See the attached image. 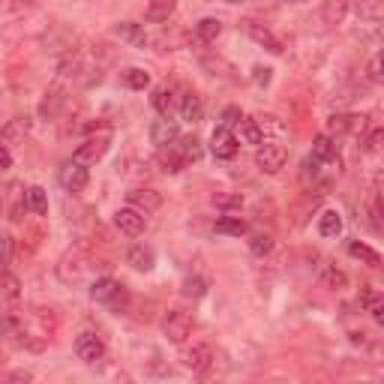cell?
<instances>
[{"mask_svg": "<svg viewBox=\"0 0 384 384\" xmlns=\"http://www.w3.org/2000/svg\"><path fill=\"white\" fill-rule=\"evenodd\" d=\"M90 301L103 303V306H108L111 312H118V316H120V312L130 309V291H126V286H120L118 279L105 276V279H96V282H93Z\"/></svg>", "mask_w": 384, "mask_h": 384, "instance_id": "obj_1", "label": "cell"}, {"mask_svg": "<svg viewBox=\"0 0 384 384\" xmlns=\"http://www.w3.org/2000/svg\"><path fill=\"white\" fill-rule=\"evenodd\" d=\"M192 327H195V321H192L190 312H183V309H172V312L165 316V321H162V333L168 336V343L183 346V343L190 339Z\"/></svg>", "mask_w": 384, "mask_h": 384, "instance_id": "obj_2", "label": "cell"}, {"mask_svg": "<svg viewBox=\"0 0 384 384\" xmlns=\"http://www.w3.org/2000/svg\"><path fill=\"white\" fill-rule=\"evenodd\" d=\"M108 147H111V135H108V133L90 135V138H84L81 145L76 147L73 160L81 162V165H93V162H99V160H103V156L108 153Z\"/></svg>", "mask_w": 384, "mask_h": 384, "instance_id": "obj_3", "label": "cell"}, {"mask_svg": "<svg viewBox=\"0 0 384 384\" xmlns=\"http://www.w3.org/2000/svg\"><path fill=\"white\" fill-rule=\"evenodd\" d=\"M286 162H289L286 145H264L255 153V165H259V172H264V175H279L282 168H286Z\"/></svg>", "mask_w": 384, "mask_h": 384, "instance_id": "obj_4", "label": "cell"}, {"mask_svg": "<svg viewBox=\"0 0 384 384\" xmlns=\"http://www.w3.org/2000/svg\"><path fill=\"white\" fill-rule=\"evenodd\" d=\"M76 354H78V360L88 363V366L99 363V360L105 358V343H103V336L93 333V331L78 333V336H76Z\"/></svg>", "mask_w": 384, "mask_h": 384, "instance_id": "obj_5", "label": "cell"}, {"mask_svg": "<svg viewBox=\"0 0 384 384\" xmlns=\"http://www.w3.org/2000/svg\"><path fill=\"white\" fill-rule=\"evenodd\" d=\"M88 255H84V249H69L63 259L58 261V276L63 282H81L84 274H88Z\"/></svg>", "mask_w": 384, "mask_h": 384, "instance_id": "obj_6", "label": "cell"}, {"mask_svg": "<svg viewBox=\"0 0 384 384\" xmlns=\"http://www.w3.org/2000/svg\"><path fill=\"white\" fill-rule=\"evenodd\" d=\"M210 150L217 160H234L237 150H240V141H237L234 130H229V126H217L210 135Z\"/></svg>", "mask_w": 384, "mask_h": 384, "instance_id": "obj_7", "label": "cell"}, {"mask_svg": "<svg viewBox=\"0 0 384 384\" xmlns=\"http://www.w3.org/2000/svg\"><path fill=\"white\" fill-rule=\"evenodd\" d=\"M126 202H130V207L141 210V213L147 217V213H153V210L162 207V192H156V190H150V187H135V190L126 192Z\"/></svg>", "mask_w": 384, "mask_h": 384, "instance_id": "obj_8", "label": "cell"}, {"mask_svg": "<svg viewBox=\"0 0 384 384\" xmlns=\"http://www.w3.org/2000/svg\"><path fill=\"white\" fill-rule=\"evenodd\" d=\"M115 225L120 229V234L126 237H138V234H145V213L135 210V207H120L115 213Z\"/></svg>", "mask_w": 384, "mask_h": 384, "instance_id": "obj_9", "label": "cell"}, {"mask_svg": "<svg viewBox=\"0 0 384 384\" xmlns=\"http://www.w3.org/2000/svg\"><path fill=\"white\" fill-rule=\"evenodd\" d=\"M88 180H90L88 165H81V162H76V160H69V162L63 165L61 183L66 187V192H84V190H88Z\"/></svg>", "mask_w": 384, "mask_h": 384, "instance_id": "obj_10", "label": "cell"}, {"mask_svg": "<svg viewBox=\"0 0 384 384\" xmlns=\"http://www.w3.org/2000/svg\"><path fill=\"white\" fill-rule=\"evenodd\" d=\"M180 363L187 369H192V373H204V369L213 363V348L207 343H195L190 348H183Z\"/></svg>", "mask_w": 384, "mask_h": 384, "instance_id": "obj_11", "label": "cell"}, {"mask_svg": "<svg viewBox=\"0 0 384 384\" xmlns=\"http://www.w3.org/2000/svg\"><path fill=\"white\" fill-rule=\"evenodd\" d=\"M180 138V130H177V123L172 118H160V120H153L150 126V141L156 147H168V145H175V141Z\"/></svg>", "mask_w": 384, "mask_h": 384, "instance_id": "obj_12", "label": "cell"}, {"mask_svg": "<svg viewBox=\"0 0 384 384\" xmlns=\"http://www.w3.org/2000/svg\"><path fill=\"white\" fill-rule=\"evenodd\" d=\"M369 118L366 115H331V120H327V130H331L333 135H346V133H363Z\"/></svg>", "mask_w": 384, "mask_h": 384, "instance_id": "obj_13", "label": "cell"}, {"mask_svg": "<svg viewBox=\"0 0 384 384\" xmlns=\"http://www.w3.org/2000/svg\"><path fill=\"white\" fill-rule=\"evenodd\" d=\"M247 33L259 42V46H264L270 54H282L286 51V46H282V39L270 31V27H264V24H259V21H247Z\"/></svg>", "mask_w": 384, "mask_h": 384, "instance_id": "obj_14", "label": "cell"}, {"mask_svg": "<svg viewBox=\"0 0 384 384\" xmlns=\"http://www.w3.org/2000/svg\"><path fill=\"white\" fill-rule=\"evenodd\" d=\"M348 6H351V0H321V19L324 24H343L346 16H348Z\"/></svg>", "mask_w": 384, "mask_h": 384, "instance_id": "obj_15", "label": "cell"}, {"mask_svg": "<svg viewBox=\"0 0 384 384\" xmlns=\"http://www.w3.org/2000/svg\"><path fill=\"white\" fill-rule=\"evenodd\" d=\"M180 118L187 123H202L204 120V103L198 93H183L180 99Z\"/></svg>", "mask_w": 384, "mask_h": 384, "instance_id": "obj_16", "label": "cell"}, {"mask_svg": "<svg viewBox=\"0 0 384 384\" xmlns=\"http://www.w3.org/2000/svg\"><path fill=\"white\" fill-rule=\"evenodd\" d=\"M175 9H177V0H150L147 9H145V19L150 24H162L175 16Z\"/></svg>", "mask_w": 384, "mask_h": 384, "instance_id": "obj_17", "label": "cell"}, {"mask_svg": "<svg viewBox=\"0 0 384 384\" xmlns=\"http://www.w3.org/2000/svg\"><path fill=\"white\" fill-rule=\"evenodd\" d=\"M126 261H130L135 270H141V274H147V270H153V264H156V255H153L150 247L138 244V247H133L130 252H126Z\"/></svg>", "mask_w": 384, "mask_h": 384, "instance_id": "obj_18", "label": "cell"}, {"mask_svg": "<svg viewBox=\"0 0 384 384\" xmlns=\"http://www.w3.org/2000/svg\"><path fill=\"white\" fill-rule=\"evenodd\" d=\"M175 150L180 153V160L183 162H187V165H192V162H198V160H202V141H198L195 135H187V138H177L175 141Z\"/></svg>", "mask_w": 384, "mask_h": 384, "instance_id": "obj_19", "label": "cell"}, {"mask_svg": "<svg viewBox=\"0 0 384 384\" xmlns=\"http://www.w3.org/2000/svg\"><path fill=\"white\" fill-rule=\"evenodd\" d=\"M115 33H118L120 39H126V42H133L135 48H145V46H147L145 27L135 24V21H123V24H118V27H115Z\"/></svg>", "mask_w": 384, "mask_h": 384, "instance_id": "obj_20", "label": "cell"}, {"mask_svg": "<svg viewBox=\"0 0 384 384\" xmlns=\"http://www.w3.org/2000/svg\"><path fill=\"white\" fill-rule=\"evenodd\" d=\"M150 103H153V108L160 111L162 118H172V111H175V88H168V84L156 88L153 96H150Z\"/></svg>", "mask_w": 384, "mask_h": 384, "instance_id": "obj_21", "label": "cell"}, {"mask_svg": "<svg viewBox=\"0 0 384 384\" xmlns=\"http://www.w3.org/2000/svg\"><path fill=\"white\" fill-rule=\"evenodd\" d=\"M66 103V90H63V84H51L48 93H46V103H42V115L46 118H54L58 111L63 108Z\"/></svg>", "mask_w": 384, "mask_h": 384, "instance_id": "obj_22", "label": "cell"}, {"mask_svg": "<svg viewBox=\"0 0 384 384\" xmlns=\"http://www.w3.org/2000/svg\"><path fill=\"white\" fill-rule=\"evenodd\" d=\"M237 133L240 138L237 141H247V145H264V133H261V126L255 118H244L237 123Z\"/></svg>", "mask_w": 384, "mask_h": 384, "instance_id": "obj_23", "label": "cell"}, {"mask_svg": "<svg viewBox=\"0 0 384 384\" xmlns=\"http://www.w3.org/2000/svg\"><path fill=\"white\" fill-rule=\"evenodd\" d=\"M312 160H316V162L336 160V141L331 135H318L316 141H312Z\"/></svg>", "mask_w": 384, "mask_h": 384, "instance_id": "obj_24", "label": "cell"}, {"mask_svg": "<svg viewBox=\"0 0 384 384\" xmlns=\"http://www.w3.org/2000/svg\"><path fill=\"white\" fill-rule=\"evenodd\" d=\"M24 207L27 210H33L36 217H46L48 213V195H46V190L42 187H31L24 192Z\"/></svg>", "mask_w": 384, "mask_h": 384, "instance_id": "obj_25", "label": "cell"}, {"mask_svg": "<svg viewBox=\"0 0 384 384\" xmlns=\"http://www.w3.org/2000/svg\"><path fill=\"white\" fill-rule=\"evenodd\" d=\"M318 232L321 237H339L343 234V217L336 210H324L318 217Z\"/></svg>", "mask_w": 384, "mask_h": 384, "instance_id": "obj_26", "label": "cell"}, {"mask_svg": "<svg viewBox=\"0 0 384 384\" xmlns=\"http://www.w3.org/2000/svg\"><path fill=\"white\" fill-rule=\"evenodd\" d=\"M321 282L333 291H343L348 286V276H346V270H339L336 264H324L321 267Z\"/></svg>", "mask_w": 384, "mask_h": 384, "instance_id": "obj_27", "label": "cell"}, {"mask_svg": "<svg viewBox=\"0 0 384 384\" xmlns=\"http://www.w3.org/2000/svg\"><path fill=\"white\" fill-rule=\"evenodd\" d=\"M348 252L354 255V259H360L363 264H369V267H381V255H378L373 247L360 244V240H351V244H348Z\"/></svg>", "mask_w": 384, "mask_h": 384, "instance_id": "obj_28", "label": "cell"}, {"mask_svg": "<svg viewBox=\"0 0 384 384\" xmlns=\"http://www.w3.org/2000/svg\"><path fill=\"white\" fill-rule=\"evenodd\" d=\"M222 33V21L219 19H202L195 24V36L202 42H217Z\"/></svg>", "mask_w": 384, "mask_h": 384, "instance_id": "obj_29", "label": "cell"}, {"mask_svg": "<svg viewBox=\"0 0 384 384\" xmlns=\"http://www.w3.org/2000/svg\"><path fill=\"white\" fill-rule=\"evenodd\" d=\"M217 234H232V237H240V234H247V229L249 225L240 219V217H222V219H217Z\"/></svg>", "mask_w": 384, "mask_h": 384, "instance_id": "obj_30", "label": "cell"}, {"mask_svg": "<svg viewBox=\"0 0 384 384\" xmlns=\"http://www.w3.org/2000/svg\"><path fill=\"white\" fill-rule=\"evenodd\" d=\"M24 133H27V120H24V118H16V120L6 123L4 133H0V141H4V147H6V145H16V141L24 138Z\"/></svg>", "mask_w": 384, "mask_h": 384, "instance_id": "obj_31", "label": "cell"}, {"mask_svg": "<svg viewBox=\"0 0 384 384\" xmlns=\"http://www.w3.org/2000/svg\"><path fill=\"white\" fill-rule=\"evenodd\" d=\"M363 303L369 309V316H373L375 324H384V301H381V294L373 291V289H366L363 291Z\"/></svg>", "mask_w": 384, "mask_h": 384, "instance_id": "obj_32", "label": "cell"}, {"mask_svg": "<svg viewBox=\"0 0 384 384\" xmlns=\"http://www.w3.org/2000/svg\"><path fill=\"white\" fill-rule=\"evenodd\" d=\"M160 162L165 165V172H172V175H177V172H183V168H187V162L180 160V153L175 150V145L162 147V153H160Z\"/></svg>", "mask_w": 384, "mask_h": 384, "instance_id": "obj_33", "label": "cell"}, {"mask_svg": "<svg viewBox=\"0 0 384 384\" xmlns=\"http://www.w3.org/2000/svg\"><path fill=\"white\" fill-rule=\"evenodd\" d=\"M249 252H252V255H259V259H264V255L274 252V237L264 234V232L252 234V237H249Z\"/></svg>", "mask_w": 384, "mask_h": 384, "instance_id": "obj_34", "label": "cell"}, {"mask_svg": "<svg viewBox=\"0 0 384 384\" xmlns=\"http://www.w3.org/2000/svg\"><path fill=\"white\" fill-rule=\"evenodd\" d=\"M183 297H190V301H198V297H204L207 294V282L202 276H190V279H183V289H180Z\"/></svg>", "mask_w": 384, "mask_h": 384, "instance_id": "obj_35", "label": "cell"}, {"mask_svg": "<svg viewBox=\"0 0 384 384\" xmlns=\"http://www.w3.org/2000/svg\"><path fill=\"white\" fill-rule=\"evenodd\" d=\"M123 81H126V88H133V90H145L147 84H150V73H145V69L133 66V69H126Z\"/></svg>", "mask_w": 384, "mask_h": 384, "instance_id": "obj_36", "label": "cell"}, {"mask_svg": "<svg viewBox=\"0 0 384 384\" xmlns=\"http://www.w3.org/2000/svg\"><path fill=\"white\" fill-rule=\"evenodd\" d=\"M0 291H4V297H9V301H16V297L21 294L19 276H12L9 270H4V274H0Z\"/></svg>", "mask_w": 384, "mask_h": 384, "instance_id": "obj_37", "label": "cell"}, {"mask_svg": "<svg viewBox=\"0 0 384 384\" xmlns=\"http://www.w3.org/2000/svg\"><path fill=\"white\" fill-rule=\"evenodd\" d=\"M358 16L366 21H378L381 19V0H363L358 6Z\"/></svg>", "mask_w": 384, "mask_h": 384, "instance_id": "obj_38", "label": "cell"}, {"mask_svg": "<svg viewBox=\"0 0 384 384\" xmlns=\"http://www.w3.org/2000/svg\"><path fill=\"white\" fill-rule=\"evenodd\" d=\"M12 264V234H0V274Z\"/></svg>", "mask_w": 384, "mask_h": 384, "instance_id": "obj_39", "label": "cell"}, {"mask_svg": "<svg viewBox=\"0 0 384 384\" xmlns=\"http://www.w3.org/2000/svg\"><path fill=\"white\" fill-rule=\"evenodd\" d=\"M240 120H244V115H240V108H237V105H229V108L222 111V126H229V130H234Z\"/></svg>", "mask_w": 384, "mask_h": 384, "instance_id": "obj_40", "label": "cell"}, {"mask_svg": "<svg viewBox=\"0 0 384 384\" xmlns=\"http://www.w3.org/2000/svg\"><path fill=\"white\" fill-rule=\"evenodd\" d=\"M213 202H217V207H222V210H237L240 204H244V198L240 195H217Z\"/></svg>", "mask_w": 384, "mask_h": 384, "instance_id": "obj_41", "label": "cell"}, {"mask_svg": "<svg viewBox=\"0 0 384 384\" xmlns=\"http://www.w3.org/2000/svg\"><path fill=\"white\" fill-rule=\"evenodd\" d=\"M259 126H261V133H264V130H267V133H282V130H286V123H279V118H274V115L259 118Z\"/></svg>", "mask_w": 384, "mask_h": 384, "instance_id": "obj_42", "label": "cell"}, {"mask_svg": "<svg viewBox=\"0 0 384 384\" xmlns=\"http://www.w3.org/2000/svg\"><path fill=\"white\" fill-rule=\"evenodd\" d=\"M270 73H274V69H267V66H255V69H252V81L259 84V88H267V84H270Z\"/></svg>", "mask_w": 384, "mask_h": 384, "instance_id": "obj_43", "label": "cell"}, {"mask_svg": "<svg viewBox=\"0 0 384 384\" xmlns=\"http://www.w3.org/2000/svg\"><path fill=\"white\" fill-rule=\"evenodd\" d=\"M381 54H375V58L373 61H369V81H373V84H381Z\"/></svg>", "mask_w": 384, "mask_h": 384, "instance_id": "obj_44", "label": "cell"}, {"mask_svg": "<svg viewBox=\"0 0 384 384\" xmlns=\"http://www.w3.org/2000/svg\"><path fill=\"white\" fill-rule=\"evenodd\" d=\"M381 138H384V133H381V130H373V135L366 138V150H369V153H375V150L381 147Z\"/></svg>", "mask_w": 384, "mask_h": 384, "instance_id": "obj_45", "label": "cell"}, {"mask_svg": "<svg viewBox=\"0 0 384 384\" xmlns=\"http://www.w3.org/2000/svg\"><path fill=\"white\" fill-rule=\"evenodd\" d=\"M9 168H12V153L9 147L0 145V172H9Z\"/></svg>", "mask_w": 384, "mask_h": 384, "instance_id": "obj_46", "label": "cell"}, {"mask_svg": "<svg viewBox=\"0 0 384 384\" xmlns=\"http://www.w3.org/2000/svg\"><path fill=\"white\" fill-rule=\"evenodd\" d=\"M31 4H33V0H0V9H24Z\"/></svg>", "mask_w": 384, "mask_h": 384, "instance_id": "obj_47", "label": "cell"}, {"mask_svg": "<svg viewBox=\"0 0 384 384\" xmlns=\"http://www.w3.org/2000/svg\"><path fill=\"white\" fill-rule=\"evenodd\" d=\"M282 4H291V0H259L261 9H274V6H282Z\"/></svg>", "mask_w": 384, "mask_h": 384, "instance_id": "obj_48", "label": "cell"}, {"mask_svg": "<svg viewBox=\"0 0 384 384\" xmlns=\"http://www.w3.org/2000/svg\"><path fill=\"white\" fill-rule=\"evenodd\" d=\"M225 4H244V0H225Z\"/></svg>", "mask_w": 384, "mask_h": 384, "instance_id": "obj_49", "label": "cell"}, {"mask_svg": "<svg viewBox=\"0 0 384 384\" xmlns=\"http://www.w3.org/2000/svg\"><path fill=\"white\" fill-rule=\"evenodd\" d=\"M0 207H4V204H0Z\"/></svg>", "mask_w": 384, "mask_h": 384, "instance_id": "obj_50", "label": "cell"}]
</instances>
